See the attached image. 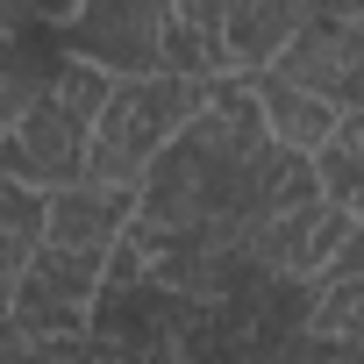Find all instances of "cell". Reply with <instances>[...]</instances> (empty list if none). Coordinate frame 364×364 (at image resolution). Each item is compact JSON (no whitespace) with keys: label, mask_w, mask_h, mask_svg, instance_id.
Here are the masks:
<instances>
[{"label":"cell","mask_w":364,"mask_h":364,"mask_svg":"<svg viewBox=\"0 0 364 364\" xmlns=\"http://www.w3.org/2000/svg\"><path fill=\"white\" fill-rule=\"evenodd\" d=\"M208 79H178V72H122L86 122V178L100 186H136L143 164L193 122Z\"/></svg>","instance_id":"1"},{"label":"cell","mask_w":364,"mask_h":364,"mask_svg":"<svg viewBox=\"0 0 364 364\" xmlns=\"http://www.w3.org/2000/svg\"><path fill=\"white\" fill-rule=\"evenodd\" d=\"M100 250H72V243H50L36 236V250L22 257L15 286H8V307H0V328L15 343H58V336H86V314H93V293H100Z\"/></svg>","instance_id":"2"},{"label":"cell","mask_w":364,"mask_h":364,"mask_svg":"<svg viewBox=\"0 0 364 364\" xmlns=\"http://www.w3.org/2000/svg\"><path fill=\"white\" fill-rule=\"evenodd\" d=\"M164 22H171V0H79L65 15L58 43L100 72H164L157 43H164Z\"/></svg>","instance_id":"3"},{"label":"cell","mask_w":364,"mask_h":364,"mask_svg":"<svg viewBox=\"0 0 364 364\" xmlns=\"http://www.w3.org/2000/svg\"><path fill=\"white\" fill-rule=\"evenodd\" d=\"M279 79L307 86L314 100H328L336 114L364 107V22H336V15H300V29L286 36V50L272 58Z\"/></svg>","instance_id":"4"},{"label":"cell","mask_w":364,"mask_h":364,"mask_svg":"<svg viewBox=\"0 0 364 364\" xmlns=\"http://www.w3.org/2000/svg\"><path fill=\"white\" fill-rule=\"evenodd\" d=\"M0 178L29 193H58L72 178H86V129L58 114L50 100H29L8 129H0Z\"/></svg>","instance_id":"5"},{"label":"cell","mask_w":364,"mask_h":364,"mask_svg":"<svg viewBox=\"0 0 364 364\" xmlns=\"http://www.w3.org/2000/svg\"><path fill=\"white\" fill-rule=\"evenodd\" d=\"M136 215V186H100V178H72V186L43 193V236L72 250H114V236Z\"/></svg>","instance_id":"6"},{"label":"cell","mask_w":364,"mask_h":364,"mask_svg":"<svg viewBox=\"0 0 364 364\" xmlns=\"http://www.w3.org/2000/svg\"><path fill=\"white\" fill-rule=\"evenodd\" d=\"M307 0H222V58L229 72H264L300 29Z\"/></svg>","instance_id":"7"},{"label":"cell","mask_w":364,"mask_h":364,"mask_svg":"<svg viewBox=\"0 0 364 364\" xmlns=\"http://www.w3.org/2000/svg\"><path fill=\"white\" fill-rule=\"evenodd\" d=\"M250 79V100H257V122H264V136L279 143V150H314L328 129H336V107L328 100H314L307 86H293V79H279L272 65L264 72H243Z\"/></svg>","instance_id":"8"},{"label":"cell","mask_w":364,"mask_h":364,"mask_svg":"<svg viewBox=\"0 0 364 364\" xmlns=\"http://www.w3.org/2000/svg\"><path fill=\"white\" fill-rule=\"evenodd\" d=\"M307 171H314V193L328 208H357V186H364V143H357V114H336V129L307 150Z\"/></svg>","instance_id":"9"},{"label":"cell","mask_w":364,"mask_h":364,"mask_svg":"<svg viewBox=\"0 0 364 364\" xmlns=\"http://www.w3.org/2000/svg\"><path fill=\"white\" fill-rule=\"evenodd\" d=\"M357 307H364V279L357 272L350 279H321L314 300H307V314H300V336H314V343H357Z\"/></svg>","instance_id":"10"},{"label":"cell","mask_w":364,"mask_h":364,"mask_svg":"<svg viewBox=\"0 0 364 364\" xmlns=\"http://www.w3.org/2000/svg\"><path fill=\"white\" fill-rule=\"evenodd\" d=\"M107 86H114V72H100V65H86V58H72V50H65V58H58V72H50V86H43V100L86 129V122L100 114Z\"/></svg>","instance_id":"11"},{"label":"cell","mask_w":364,"mask_h":364,"mask_svg":"<svg viewBox=\"0 0 364 364\" xmlns=\"http://www.w3.org/2000/svg\"><path fill=\"white\" fill-rule=\"evenodd\" d=\"M36 236H43V193L0 178V272H22V257L36 250Z\"/></svg>","instance_id":"12"},{"label":"cell","mask_w":364,"mask_h":364,"mask_svg":"<svg viewBox=\"0 0 364 364\" xmlns=\"http://www.w3.org/2000/svg\"><path fill=\"white\" fill-rule=\"evenodd\" d=\"M314 15H336V22H364V0H307Z\"/></svg>","instance_id":"13"}]
</instances>
